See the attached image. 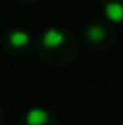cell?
I'll return each mask as SVG.
<instances>
[{
  "label": "cell",
  "instance_id": "obj_5",
  "mask_svg": "<svg viewBox=\"0 0 123 125\" xmlns=\"http://www.w3.org/2000/svg\"><path fill=\"white\" fill-rule=\"evenodd\" d=\"M100 7L111 24H123V0H100Z\"/></svg>",
  "mask_w": 123,
  "mask_h": 125
},
{
  "label": "cell",
  "instance_id": "obj_6",
  "mask_svg": "<svg viewBox=\"0 0 123 125\" xmlns=\"http://www.w3.org/2000/svg\"><path fill=\"white\" fill-rule=\"evenodd\" d=\"M4 122H6V114H4L2 107H0V125H4Z\"/></svg>",
  "mask_w": 123,
  "mask_h": 125
},
{
  "label": "cell",
  "instance_id": "obj_7",
  "mask_svg": "<svg viewBox=\"0 0 123 125\" xmlns=\"http://www.w3.org/2000/svg\"><path fill=\"white\" fill-rule=\"evenodd\" d=\"M24 2H27V0H24Z\"/></svg>",
  "mask_w": 123,
  "mask_h": 125
},
{
  "label": "cell",
  "instance_id": "obj_3",
  "mask_svg": "<svg viewBox=\"0 0 123 125\" xmlns=\"http://www.w3.org/2000/svg\"><path fill=\"white\" fill-rule=\"evenodd\" d=\"M18 125H60V122L54 113L42 107H33L24 113Z\"/></svg>",
  "mask_w": 123,
  "mask_h": 125
},
{
  "label": "cell",
  "instance_id": "obj_1",
  "mask_svg": "<svg viewBox=\"0 0 123 125\" xmlns=\"http://www.w3.org/2000/svg\"><path fill=\"white\" fill-rule=\"evenodd\" d=\"M36 53L51 65H67L80 53V42L63 27H47L36 42Z\"/></svg>",
  "mask_w": 123,
  "mask_h": 125
},
{
  "label": "cell",
  "instance_id": "obj_2",
  "mask_svg": "<svg viewBox=\"0 0 123 125\" xmlns=\"http://www.w3.org/2000/svg\"><path fill=\"white\" fill-rule=\"evenodd\" d=\"M116 29L105 22H92L83 27V40L94 51H107L116 42Z\"/></svg>",
  "mask_w": 123,
  "mask_h": 125
},
{
  "label": "cell",
  "instance_id": "obj_4",
  "mask_svg": "<svg viewBox=\"0 0 123 125\" xmlns=\"http://www.w3.org/2000/svg\"><path fill=\"white\" fill-rule=\"evenodd\" d=\"M31 44V36L22 29H13L4 38V49L9 54H20Z\"/></svg>",
  "mask_w": 123,
  "mask_h": 125
}]
</instances>
